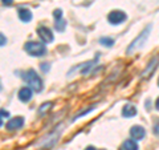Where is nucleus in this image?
Returning <instances> with one entry per match:
<instances>
[{
    "mask_svg": "<svg viewBox=\"0 0 159 150\" xmlns=\"http://www.w3.org/2000/svg\"><path fill=\"white\" fill-rule=\"evenodd\" d=\"M24 80L27 81V84L29 85V88L33 89L34 92H41L43 91V80L37 76V73L33 71V69H29L24 76Z\"/></svg>",
    "mask_w": 159,
    "mask_h": 150,
    "instance_id": "f257e3e1",
    "label": "nucleus"
},
{
    "mask_svg": "<svg viewBox=\"0 0 159 150\" xmlns=\"http://www.w3.org/2000/svg\"><path fill=\"white\" fill-rule=\"evenodd\" d=\"M25 52L29 53L33 57H41L47 53V47L43 43H37V41H28L24 45Z\"/></svg>",
    "mask_w": 159,
    "mask_h": 150,
    "instance_id": "f03ea898",
    "label": "nucleus"
},
{
    "mask_svg": "<svg viewBox=\"0 0 159 150\" xmlns=\"http://www.w3.org/2000/svg\"><path fill=\"white\" fill-rule=\"evenodd\" d=\"M150 29H151V26H148L145 31H143L139 36L134 40V41L131 43V45L127 48V53H130L131 51H134V49H137V48H139V47H142V44L146 41L147 40V37H148V32H150Z\"/></svg>",
    "mask_w": 159,
    "mask_h": 150,
    "instance_id": "7ed1b4c3",
    "label": "nucleus"
},
{
    "mask_svg": "<svg viewBox=\"0 0 159 150\" xmlns=\"http://www.w3.org/2000/svg\"><path fill=\"white\" fill-rule=\"evenodd\" d=\"M107 20H109L110 24L118 26V24H121L126 20V13L123 11H118V9H116V11H111L107 15Z\"/></svg>",
    "mask_w": 159,
    "mask_h": 150,
    "instance_id": "20e7f679",
    "label": "nucleus"
},
{
    "mask_svg": "<svg viewBox=\"0 0 159 150\" xmlns=\"http://www.w3.org/2000/svg\"><path fill=\"white\" fill-rule=\"evenodd\" d=\"M53 15H54V19H56L54 27H56L58 32H64V29L66 27V23H65V20L62 19V11L61 9H56V11L53 12Z\"/></svg>",
    "mask_w": 159,
    "mask_h": 150,
    "instance_id": "39448f33",
    "label": "nucleus"
},
{
    "mask_svg": "<svg viewBox=\"0 0 159 150\" xmlns=\"http://www.w3.org/2000/svg\"><path fill=\"white\" fill-rule=\"evenodd\" d=\"M37 33H39L40 39H41L44 43L48 44V43H52L53 41V33H52V31L49 28H47V27H40L37 29Z\"/></svg>",
    "mask_w": 159,
    "mask_h": 150,
    "instance_id": "423d86ee",
    "label": "nucleus"
},
{
    "mask_svg": "<svg viewBox=\"0 0 159 150\" xmlns=\"http://www.w3.org/2000/svg\"><path fill=\"white\" fill-rule=\"evenodd\" d=\"M158 63H159V57H155V59H152L150 63H148V65L146 67V69L142 72V78H148L151 76V74L154 73V71L157 69V67H158Z\"/></svg>",
    "mask_w": 159,
    "mask_h": 150,
    "instance_id": "0eeeda50",
    "label": "nucleus"
},
{
    "mask_svg": "<svg viewBox=\"0 0 159 150\" xmlns=\"http://www.w3.org/2000/svg\"><path fill=\"white\" fill-rule=\"evenodd\" d=\"M130 136H131V139L139 141V139H143V137L146 136V130H145V128L135 125V126H133L130 129Z\"/></svg>",
    "mask_w": 159,
    "mask_h": 150,
    "instance_id": "6e6552de",
    "label": "nucleus"
},
{
    "mask_svg": "<svg viewBox=\"0 0 159 150\" xmlns=\"http://www.w3.org/2000/svg\"><path fill=\"white\" fill-rule=\"evenodd\" d=\"M24 125V118L23 117H16V118H11L8 121V124L6 125V128L8 130H16V129H20Z\"/></svg>",
    "mask_w": 159,
    "mask_h": 150,
    "instance_id": "1a4fd4ad",
    "label": "nucleus"
},
{
    "mask_svg": "<svg viewBox=\"0 0 159 150\" xmlns=\"http://www.w3.org/2000/svg\"><path fill=\"white\" fill-rule=\"evenodd\" d=\"M17 15H19V19L21 20L23 23H29L32 20V12L27 8H19Z\"/></svg>",
    "mask_w": 159,
    "mask_h": 150,
    "instance_id": "9d476101",
    "label": "nucleus"
},
{
    "mask_svg": "<svg viewBox=\"0 0 159 150\" xmlns=\"http://www.w3.org/2000/svg\"><path fill=\"white\" fill-rule=\"evenodd\" d=\"M19 98L23 102H28L32 98V89L31 88H23L19 91Z\"/></svg>",
    "mask_w": 159,
    "mask_h": 150,
    "instance_id": "9b49d317",
    "label": "nucleus"
},
{
    "mask_svg": "<svg viewBox=\"0 0 159 150\" xmlns=\"http://www.w3.org/2000/svg\"><path fill=\"white\" fill-rule=\"evenodd\" d=\"M135 114H137V108L134 106V105H131V104H126L125 106H123V109H122V116H123V117L129 118V117L135 116Z\"/></svg>",
    "mask_w": 159,
    "mask_h": 150,
    "instance_id": "f8f14e48",
    "label": "nucleus"
},
{
    "mask_svg": "<svg viewBox=\"0 0 159 150\" xmlns=\"http://www.w3.org/2000/svg\"><path fill=\"white\" fill-rule=\"evenodd\" d=\"M122 150H139V146L135 139H126L122 145Z\"/></svg>",
    "mask_w": 159,
    "mask_h": 150,
    "instance_id": "ddd939ff",
    "label": "nucleus"
},
{
    "mask_svg": "<svg viewBox=\"0 0 159 150\" xmlns=\"http://www.w3.org/2000/svg\"><path fill=\"white\" fill-rule=\"evenodd\" d=\"M51 106H52V102H45V104H43L41 108L39 109V114H40V116L45 114V112H48L49 109H51Z\"/></svg>",
    "mask_w": 159,
    "mask_h": 150,
    "instance_id": "4468645a",
    "label": "nucleus"
},
{
    "mask_svg": "<svg viewBox=\"0 0 159 150\" xmlns=\"http://www.w3.org/2000/svg\"><path fill=\"white\" fill-rule=\"evenodd\" d=\"M99 43L103 44L105 47H111L114 44V40L110 39V37H101V40H99Z\"/></svg>",
    "mask_w": 159,
    "mask_h": 150,
    "instance_id": "2eb2a0df",
    "label": "nucleus"
},
{
    "mask_svg": "<svg viewBox=\"0 0 159 150\" xmlns=\"http://www.w3.org/2000/svg\"><path fill=\"white\" fill-rule=\"evenodd\" d=\"M0 114H2V120H3L4 117H8V116H9V113H8V112H6L4 109H2V110H0Z\"/></svg>",
    "mask_w": 159,
    "mask_h": 150,
    "instance_id": "dca6fc26",
    "label": "nucleus"
},
{
    "mask_svg": "<svg viewBox=\"0 0 159 150\" xmlns=\"http://www.w3.org/2000/svg\"><path fill=\"white\" fill-rule=\"evenodd\" d=\"M41 69L44 72H48L49 71V64H41Z\"/></svg>",
    "mask_w": 159,
    "mask_h": 150,
    "instance_id": "f3484780",
    "label": "nucleus"
},
{
    "mask_svg": "<svg viewBox=\"0 0 159 150\" xmlns=\"http://www.w3.org/2000/svg\"><path fill=\"white\" fill-rule=\"evenodd\" d=\"M6 43H7V39L4 37V35L2 33V44H0V45H2V47H4V45H6Z\"/></svg>",
    "mask_w": 159,
    "mask_h": 150,
    "instance_id": "a211bd4d",
    "label": "nucleus"
},
{
    "mask_svg": "<svg viewBox=\"0 0 159 150\" xmlns=\"http://www.w3.org/2000/svg\"><path fill=\"white\" fill-rule=\"evenodd\" d=\"M12 2H13V0H3V4H4V6H11Z\"/></svg>",
    "mask_w": 159,
    "mask_h": 150,
    "instance_id": "6ab92c4d",
    "label": "nucleus"
},
{
    "mask_svg": "<svg viewBox=\"0 0 159 150\" xmlns=\"http://www.w3.org/2000/svg\"><path fill=\"white\" fill-rule=\"evenodd\" d=\"M155 108L158 109V110H159V98L157 100V102H155Z\"/></svg>",
    "mask_w": 159,
    "mask_h": 150,
    "instance_id": "aec40b11",
    "label": "nucleus"
},
{
    "mask_svg": "<svg viewBox=\"0 0 159 150\" xmlns=\"http://www.w3.org/2000/svg\"><path fill=\"white\" fill-rule=\"evenodd\" d=\"M85 150H97V149H96V148H93V146H88Z\"/></svg>",
    "mask_w": 159,
    "mask_h": 150,
    "instance_id": "412c9836",
    "label": "nucleus"
},
{
    "mask_svg": "<svg viewBox=\"0 0 159 150\" xmlns=\"http://www.w3.org/2000/svg\"><path fill=\"white\" fill-rule=\"evenodd\" d=\"M158 85H159V78H158Z\"/></svg>",
    "mask_w": 159,
    "mask_h": 150,
    "instance_id": "4be33fe9",
    "label": "nucleus"
}]
</instances>
